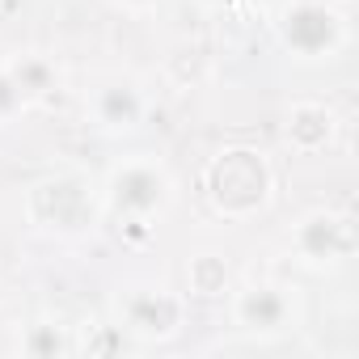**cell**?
<instances>
[{"label": "cell", "mask_w": 359, "mask_h": 359, "mask_svg": "<svg viewBox=\"0 0 359 359\" xmlns=\"http://www.w3.org/2000/svg\"><path fill=\"white\" fill-rule=\"evenodd\" d=\"M208 191H212V203L229 216H245L262 208L271 195V169L262 152H250V148L220 152L208 169Z\"/></svg>", "instance_id": "cell-1"}, {"label": "cell", "mask_w": 359, "mask_h": 359, "mask_svg": "<svg viewBox=\"0 0 359 359\" xmlns=\"http://www.w3.org/2000/svg\"><path fill=\"white\" fill-rule=\"evenodd\" d=\"M334 135V114L317 102H304L287 114V144H296L300 152H317L321 144H330Z\"/></svg>", "instance_id": "cell-5"}, {"label": "cell", "mask_w": 359, "mask_h": 359, "mask_svg": "<svg viewBox=\"0 0 359 359\" xmlns=\"http://www.w3.org/2000/svg\"><path fill=\"white\" fill-rule=\"evenodd\" d=\"M110 199L118 212H131V216H148L156 208L169 203V177L152 165V161H131L127 169L114 173L110 182Z\"/></svg>", "instance_id": "cell-3"}, {"label": "cell", "mask_w": 359, "mask_h": 359, "mask_svg": "<svg viewBox=\"0 0 359 359\" xmlns=\"http://www.w3.org/2000/svg\"><path fill=\"white\" fill-rule=\"evenodd\" d=\"M296 241L313 262H338L351 254V224L342 216H309Z\"/></svg>", "instance_id": "cell-4"}, {"label": "cell", "mask_w": 359, "mask_h": 359, "mask_svg": "<svg viewBox=\"0 0 359 359\" xmlns=\"http://www.w3.org/2000/svg\"><path fill=\"white\" fill-rule=\"evenodd\" d=\"M279 34L300 55H330L342 43V18L321 0H296L279 22Z\"/></svg>", "instance_id": "cell-2"}, {"label": "cell", "mask_w": 359, "mask_h": 359, "mask_svg": "<svg viewBox=\"0 0 359 359\" xmlns=\"http://www.w3.org/2000/svg\"><path fill=\"white\" fill-rule=\"evenodd\" d=\"M97 118L106 127H131L140 118V97L131 85H106L97 93Z\"/></svg>", "instance_id": "cell-7"}, {"label": "cell", "mask_w": 359, "mask_h": 359, "mask_svg": "<svg viewBox=\"0 0 359 359\" xmlns=\"http://www.w3.org/2000/svg\"><path fill=\"white\" fill-rule=\"evenodd\" d=\"M127 5H148V0H127Z\"/></svg>", "instance_id": "cell-9"}, {"label": "cell", "mask_w": 359, "mask_h": 359, "mask_svg": "<svg viewBox=\"0 0 359 359\" xmlns=\"http://www.w3.org/2000/svg\"><path fill=\"white\" fill-rule=\"evenodd\" d=\"M22 106H26V89L18 85V76H13V72H0V123L13 118Z\"/></svg>", "instance_id": "cell-8"}, {"label": "cell", "mask_w": 359, "mask_h": 359, "mask_svg": "<svg viewBox=\"0 0 359 359\" xmlns=\"http://www.w3.org/2000/svg\"><path fill=\"white\" fill-rule=\"evenodd\" d=\"M237 309H241V321L254 325V330H258V325H266V330H271V325H283V317H287V300H283L275 287H254V292H245Z\"/></svg>", "instance_id": "cell-6"}]
</instances>
